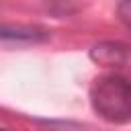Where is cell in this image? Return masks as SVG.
<instances>
[{
	"mask_svg": "<svg viewBox=\"0 0 131 131\" xmlns=\"http://www.w3.org/2000/svg\"><path fill=\"white\" fill-rule=\"evenodd\" d=\"M0 131H6V129H0Z\"/></svg>",
	"mask_w": 131,
	"mask_h": 131,
	"instance_id": "cell-6",
	"label": "cell"
},
{
	"mask_svg": "<svg viewBox=\"0 0 131 131\" xmlns=\"http://www.w3.org/2000/svg\"><path fill=\"white\" fill-rule=\"evenodd\" d=\"M90 104L94 113L115 125L131 121V78L123 74H102L90 84Z\"/></svg>",
	"mask_w": 131,
	"mask_h": 131,
	"instance_id": "cell-1",
	"label": "cell"
},
{
	"mask_svg": "<svg viewBox=\"0 0 131 131\" xmlns=\"http://www.w3.org/2000/svg\"><path fill=\"white\" fill-rule=\"evenodd\" d=\"M117 16L125 27L131 29V0H125V2L117 4Z\"/></svg>",
	"mask_w": 131,
	"mask_h": 131,
	"instance_id": "cell-4",
	"label": "cell"
},
{
	"mask_svg": "<svg viewBox=\"0 0 131 131\" xmlns=\"http://www.w3.org/2000/svg\"><path fill=\"white\" fill-rule=\"evenodd\" d=\"M49 131H72V129H49Z\"/></svg>",
	"mask_w": 131,
	"mask_h": 131,
	"instance_id": "cell-5",
	"label": "cell"
},
{
	"mask_svg": "<svg viewBox=\"0 0 131 131\" xmlns=\"http://www.w3.org/2000/svg\"><path fill=\"white\" fill-rule=\"evenodd\" d=\"M47 33L37 27H23V25H0V43H37L45 41Z\"/></svg>",
	"mask_w": 131,
	"mask_h": 131,
	"instance_id": "cell-3",
	"label": "cell"
},
{
	"mask_svg": "<svg viewBox=\"0 0 131 131\" xmlns=\"http://www.w3.org/2000/svg\"><path fill=\"white\" fill-rule=\"evenodd\" d=\"M90 57L100 66H125L131 61V47L121 43H98L90 49Z\"/></svg>",
	"mask_w": 131,
	"mask_h": 131,
	"instance_id": "cell-2",
	"label": "cell"
}]
</instances>
